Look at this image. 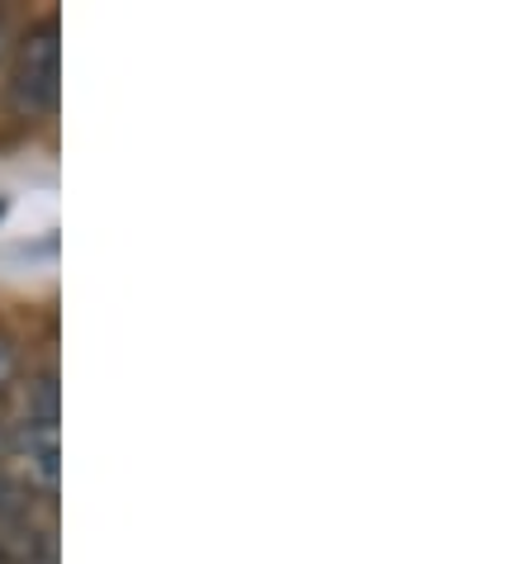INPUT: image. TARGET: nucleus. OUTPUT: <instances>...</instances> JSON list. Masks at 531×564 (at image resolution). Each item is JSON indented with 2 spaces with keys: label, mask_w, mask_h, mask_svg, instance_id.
<instances>
[{
  "label": "nucleus",
  "mask_w": 531,
  "mask_h": 564,
  "mask_svg": "<svg viewBox=\"0 0 531 564\" xmlns=\"http://www.w3.org/2000/svg\"><path fill=\"white\" fill-rule=\"evenodd\" d=\"M62 29L57 20H39L29 34L20 39V53H14L10 82H6V100L20 119H43L57 109V82H62Z\"/></svg>",
  "instance_id": "1"
},
{
  "label": "nucleus",
  "mask_w": 531,
  "mask_h": 564,
  "mask_svg": "<svg viewBox=\"0 0 531 564\" xmlns=\"http://www.w3.org/2000/svg\"><path fill=\"white\" fill-rule=\"evenodd\" d=\"M20 451H24L29 479H34L43 494H57V484H62V442H57V427H43V422H24Z\"/></svg>",
  "instance_id": "2"
},
{
  "label": "nucleus",
  "mask_w": 531,
  "mask_h": 564,
  "mask_svg": "<svg viewBox=\"0 0 531 564\" xmlns=\"http://www.w3.org/2000/svg\"><path fill=\"white\" fill-rule=\"evenodd\" d=\"M62 417V389H57V375L43 370L29 380L24 389V422H43V427H57Z\"/></svg>",
  "instance_id": "3"
},
{
  "label": "nucleus",
  "mask_w": 531,
  "mask_h": 564,
  "mask_svg": "<svg viewBox=\"0 0 531 564\" xmlns=\"http://www.w3.org/2000/svg\"><path fill=\"white\" fill-rule=\"evenodd\" d=\"M29 512H34V494L0 469V527H24Z\"/></svg>",
  "instance_id": "4"
},
{
  "label": "nucleus",
  "mask_w": 531,
  "mask_h": 564,
  "mask_svg": "<svg viewBox=\"0 0 531 564\" xmlns=\"http://www.w3.org/2000/svg\"><path fill=\"white\" fill-rule=\"evenodd\" d=\"M14 370H20V351H14V341L0 333V389L14 380Z\"/></svg>",
  "instance_id": "5"
},
{
  "label": "nucleus",
  "mask_w": 531,
  "mask_h": 564,
  "mask_svg": "<svg viewBox=\"0 0 531 564\" xmlns=\"http://www.w3.org/2000/svg\"><path fill=\"white\" fill-rule=\"evenodd\" d=\"M10 446H14V436H10V422H6V417H0V460H6V456H10Z\"/></svg>",
  "instance_id": "6"
},
{
  "label": "nucleus",
  "mask_w": 531,
  "mask_h": 564,
  "mask_svg": "<svg viewBox=\"0 0 531 564\" xmlns=\"http://www.w3.org/2000/svg\"><path fill=\"white\" fill-rule=\"evenodd\" d=\"M0 53H6V24H0Z\"/></svg>",
  "instance_id": "7"
},
{
  "label": "nucleus",
  "mask_w": 531,
  "mask_h": 564,
  "mask_svg": "<svg viewBox=\"0 0 531 564\" xmlns=\"http://www.w3.org/2000/svg\"><path fill=\"white\" fill-rule=\"evenodd\" d=\"M0 564H34V560H0Z\"/></svg>",
  "instance_id": "8"
},
{
  "label": "nucleus",
  "mask_w": 531,
  "mask_h": 564,
  "mask_svg": "<svg viewBox=\"0 0 531 564\" xmlns=\"http://www.w3.org/2000/svg\"><path fill=\"white\" fill-rule=\"evenodd\" d=\"M0 560H6V555H0Z\"/></svg>",
  "instance_id": "9"
}]
</instances>
